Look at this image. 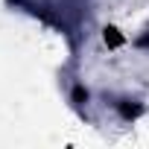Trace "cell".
Instances as JSON below:
<instances>
[{"label":"cell","instance_id":"6da1fadb","mask_svg":"<svg viewBox=\"0 0 149 149\" xmlns=\"http://www.w3.org/2000/svg\"><path fill=\"white\" fill-rule=\"evenodd\" d=\"M102 41H105L108 47H114V50H117V47H123V41H126V38H123V32H120L117 26H105V29H102Z\"/></svg>","mask_w":149,"mask_h":149},{"label":"cell","instance_id":"7a4b0ae2","mask_svg":"<svg viewBox=\"0 0 149 149\" xmlns=\"http://www.w3.org/2000/svg\"><path fill=\"white\" fill-rule=\"evenodd\" d=\"M140 111H143V108H140V105H129V100H123V102H120V114H123L126 120H134Z\"/></svg>","mask_w":149,"mask_h":149},{"label":"cell","instance_id":"3957f363","mask_svg":"<svg viewBox=\"0 0 149 149\" xmlns=\"http://www.w3.org/2000/svg\"><path fill=\"white\" fill-rule=\"evenodd\" d=\"M73 102H88V88H82V85L73 88Z\"/></svg>","mask_w":149,"mask_h":149},{"label":"cell","instance_id":"277c9868","mask_svg":"<svg viewBox=\"0 0 149 149\" xmlns=\"http://www.w3.org/2000/svg\"><path fill=\"white\" fill-rule=\"evenodd\" d=\"M137 44H140V47H149V35H143V38H140Z\"/></svg>","mask_w":149,"mask_h":149}]
</instances>
